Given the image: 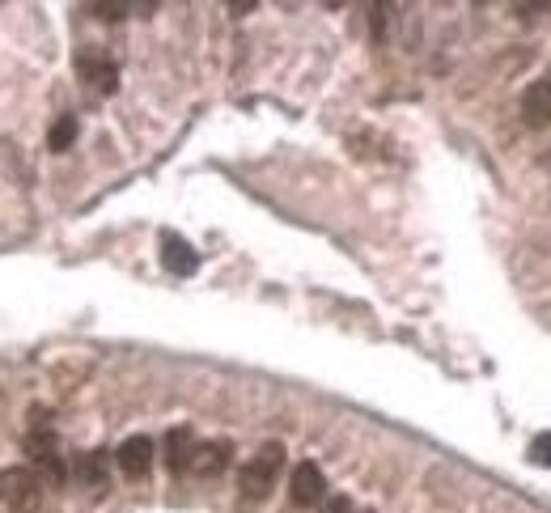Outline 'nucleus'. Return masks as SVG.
<instances>
[{
  "label": "nucleus",
  "instance_id": "f8f14e48",
  "mask_svg": "<svg viewBox=\"0 0 551 513\" xmlns=\"http://www.w3.org/2000/svg\"><path fill=\"white\" fill-rule=\"evenodd\" d=\"M73 140H77V119L73 115H60L56 123H51V132H47V149L51 153H64V149H73Z\"/></svg>",
  "mask_w": 551,
  "mask_h": 513
},
{
  "label": "nucleus",
  "instance_id": "4468645a",
  "mask_svg": "<svg viewBox=\"0 0 551 513\" xmlns=\"http://www.w3.org/2000/svg\"><path fill=\"white\" fill-rule=\"evenodd\" d=\"M90 13H98L102 22H119V17L128 13V5H106V0H98V5H90Z\"/></svg>",
  "mask_w": 551,
  "mask_h": 513
},
{
  "label": "nucleus",
  "instance_id": "20e7f679",
  "mask_svg": "<svg viewBox=\"0 0 551 513\" xmlns=\"http://www.w3.org/2000/svg\"><path fill=\"white\" fill-rule=\"evenodd\" d=\"M26 454H30V463L39 467L43 480L64 484V463H60V450H56V437H51V433H30L26 437Z\"/></svg>",
  "mask_w": 551,
  "mask_h": 513
},
{
  "label": "nucleus",
  "instance_id": "7ed1b4c3",
  "mask_svg": "<svg viewBox=\"0 0 551 513\" xmlns=\"http://www.w3.org/2000/svg\"><path fill=\"white\" fill-rule=\"evenodd\" d=\"M289 497H293L297 509H314L318 501H327L323 471H318L314 463H297V467H293V480H289Z\"/></svg>",
  "mask_w": 551,
  "mask_h": 513
},
{
  "label": "nucleus",
  "instance_id": "f03ea898",
  "mask_svg": "<svg viewBox=\"0 0 551 513\" xmlns=\"http://www.w3.org/2000/svg\"><path fill=\"white\" fill-rule=\"evenodd\" d=\"M0 501H5L13 513H34L43 501V480L30 467H13L0 475Z\"/></svg>",
  "mask_w": 551,
  "mask_h": 513
},
{
  "label": "nucleus",
  "instance_id": "0eeeda50",
  "mask_svg": "<svg viewBox=\"0 0 551 513\" xmlns=\"http://www.w3.org/2000/svg\"><path fill=\"white\" fill-rule=\"evenodd\" d=\"M77 73H81V81H90V90H98V94H115V85H119L115 64L106 56H94V51H85L77 60Z\"/></svg>",
  "mask_w": 551,
  "mask_h": 513
},
{
  "label": "nucleus",
  "instance_id": "2eb2a0df",
  "mask_svg": "<svg viewBox=\"0 0 551 513\" xmlns=\"http://www.w3.org/2000/svg\"><path fill=\"white\" fill-rule=\"evenodd\" d=\"M323 513H352V501H348V497H331V501L323 505Z\"/></svg>",
  "mask_w": 551,
  "mask_h": 513
},
{
  "label": "nucleus",
  "instance_id": "39448f33",
  "mask_svg": "<svg viewBox=\"0 0 551 513\" xmlns=\"http://www.w3.org/2000/svg\"><path fill=\"white\" fill-rule=\"evenodd\" d=\"M229 463H234V446H229V441H195V454H191L187 471L212 480V475H221Z\"/></svg>",
  "mask_w": 551,
  "mask_h": 513
},
{
  "label": "nucleus",
  "instance_id": "ddd939ff",
  "mask_svg": "<svg viewBox=\"0 0 551 513\" xmlns=\"http://www.w3.org/2000/svg\"><path fill=\"white\" fill-rule=\"evenodd\" d=\"M530 458H535L539 467H551V433H539L530 441Z\"/></svg>",
  "mask_w": 551,
  "mask_h": 513
},
{
  "label": "nucleus",
  "instance_id": "6e6552de",
  "mask_svg": "<svg viewBox=\"0 0 551 513\" xmlns=\"http://www.w3.org/2000/svg\"><path fill=\"white\" fill-rule=\"evenodd\" d=\"M522 115H526L530 128H547V123H551V73L539 77V81L522 94Z\"/></svg>",
  "mask_w": 551,
  "mask_h": 513
},
{
  "label": "nucleus",
  "instance_id": "f257e3e1",
  "mask_svg": "<svg viewBox=\"0 0 551 513\" xmlns=\"http://www.w3.org/2000/svg\"><path fill=\"white\" fill-rule=\"evenodd\" d=\"M280 467H284V446H280V441H268V446H263V450L251 458V463L242 467V475H238L242 497H246V501H263V497L272 492Z\"/></svg>",
  "mask_w": 551,
  "mask_h": 513
},
{
  "label": "nucleus",
  "instance_id": "1a4fd4ad",
  "mask_svg": "<svg viewBox=\"0 0 551 513\" xmlns=\"http://www.w3.org/2000/svg\"><path fill=\"white\" fill-rule=\"evenodd\" d=\"M162 263H166V272H174V276H191L195 268H200L191 242H183L179 234H162Z\"/></svg>",
  "mask_w": 551,
  "mask_h": 513
},
{
  "label": "nucleus",
  "instance_id": "9d476101",
  "mask_svg": "<svg viewBox=\"0 0 551 513\" xmlns=\"http://www.w3.org/2000/svg\"><path fill=\"white\" fill-rule=\"evenodd\" d=\"M191 454H195L191 429H170L166 433V467L170 471H187L191 467Z\"/></svg>",
  "mask_w": 551,
  "mask_h": 513
},
{
  "label": "nucleus",
  "instance_id": "9b49d317",
  "mask_svg": "<svg viewBox=\"0 0 551 513\" xmlns=\"http://www.w3.org/2000/svg\"><path fill=\"white\" fill-rule=\"evenodd\" d=\"M77 480H81V484H94V488L106 484V454H102V450L77 458Z\"/></svg>",
  "mask_w": 551,
  "mask_h": 513
},
{
  "label": "nucleus",
  "instance_id": "423d86ee",
  "mask_svg": "<svg viewBox=\"0 0 551 513\" xmlns=\"http://www.w3.org/2000/svg\"><path fill=\"white\" fill-rule=\"evenodd\" d=\"M115 463L128 480H145L149 467H153V441L149 437H128L123 446L115 450Z\"/></svg>",
  "mask_w": 551,
  "mask_h": 513
}]
</instances>
